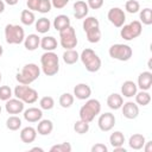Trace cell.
I'll use <instances>...</instances> for the list:
<instances>
[{
    "mask_svg": "<svg viewBox=\"0 0 152 152\" xmlns=\"http://www.w3.org/2000/svg\"><path fill=\"white\" fill-rule=\"evenodd\" d=\"M40 69L46 76H55L59 71V58L53 51H45L40 57Z\"/></svg>",
    "mask_w": 152,
    "mask_h": 152,
    "instance_id": "6da1fadb",
    "label": "cell"
},
{
    "mask_svg": "<svg viewBox=\"0 0 152 152\" xmlns=\"http://www.w3.org/2000/svg\"><path fill=\"white\" fill-rule=\"evenodd\" d=\"M40 75V68L34 63H27L23 66L21 71L15 75V80L20 84L30 86Z\"/></svg>",
    "mask_w": 152,
    "mask_h": 152,
    "instance_id": "7a4b0ae2",
    "label": "cell"
},
{
    "mask_svg": "<svg viewBox=\"0 0 152 152\" xmlns=\"http://www.w3.org/2000/svg\"><path fill=\"white\" fill-rule=\"evenodd\" d=\"M101 112V103L96 99H88L86 103L80 108V119L86 122H91L95 116Z\"/></svg>",
    "mask_w": 152,
    "mask_h": 152,
    "instance_id": "3957f363",
    "label": "cell"
},
{
    "mask_svg": "<svg viewBox=\"0 0 152 152\" xmlns=\"http://www.w3.org/2000/svg\"><path fill=\"white\" fill-rule=\"evenodd\" d=\"M80 59L89 72H96L101 68V58L93 49H84L80 55Z\"/></svg>",
    "mask_w": 152,
    "mask_h": 152,
    "instance_id": "277c9868",
    "label": "cell"
},
{
    "mask_svg": "<svg viewBox=\"0 0 152 152\" xmlns=\"http://www.w3.org/2000/svg\"><path fill=\"white\" fill-rule=\"evenodd\" d=\"M5 39L7 44L18 45L21 44L25 39V31L20 25L17 24H7L5 26Z\"/></svg>",
    "mask_w": 152,
    "mask_h": 152,
    "instance_id": "5b68a950",
    "label": "cell"
},
{
    "mask_svg": "<svg viewBox=\"0 0 152 152\" xmlns=\"http://www.w3.org/2000/svg\"><path fill=\"white\" fill-rule=\"evenodd\" d=\"M13 95L21 100L24 103H28V104H32L34 103L37 100H38V91L28 86H25V84H18L15 86L14 90H13Z\"/></svg>",
    "mask_w": 152,
    "mask_h": 152,
    "instance_id": "8992f818",
    "label": "cell"
},
{
    "mask_svg": "<svg viewBox=\"0 0 152 152\" xmlns=\"http://www.w3.org/2000/svg\"><path fill=\"white\" fill-rule=\"evenodd\" d=\"M109 56L113 59H118L120 62H126L129 61L132 55H133V50L129 45L127 44H113L109 50H108Z\"/></svg>",
    "mask_w": 152,
    "mask_h": 152,
    "instance_id": "52a82bcc",
    "label": "cell"
},
{
    "mask_svg": "<svg viewBox=\"0 0 152 152\" xmlns=\"http://www.w3.org/2000/svg\"><path fill=\"white\" fill-rule=\"evenodd\" d=\"M77 43H78V40H77L76 31L71 25L69 27L59 31V44L63 49H65V50L75 49L77 46Z\"/></svg>",
    "mask_w": 152,
    "mask_h": 152,
    "instance_id": "ba28073f",
    "label": "cell"
},
{
    "mask_svg": "<svg viewBox=\"0 0 152 152\" xmlns=\"http://www.w3.org/2000/svg\"><path fill=\"white\" fill-rule=\"evenodd\" d=\"M120 36L125 40H133L142 33V24L139 20H133L127 25H122Z\"/></svg>",
    "mask_w": 152,
    "mask_h": 152,
    "instance_id": "9c48e42d",
    "label": "cell"
},
{
    "mask_svg": "<svg viewBox=\"0 0 152 152\" xmlns=\"http://www.w3.org/2000/svg\"><path fill=\"white\" fill-rule=\"evenodd\" d=\"M107 18L115 27H121L122 25H125L126 13L120 7H112L107 13Z\"/></svg>",
    "mask_w": 152,
    "mask_h": 152,
    "instance_id": "30bf717a",
    "label": "cell"
},
{
    "mask_svg": "<svg viewBox=\"0 0 152 152\" xmlns=\"http://www.w3.org/2000/svg\"><path fill=\"white\" fill-rule=\"evenodd\" d=\"M115 116L114 114L107 112L103 114H100L99 120H97V126L102 132H108L115 126Z\"/></svg>",
    "mask_w": 152,
    "mask_h": 152,
    "instance_id": "8fae6325",
    "label": "cell"
},
{
    "mask_svg": "<svg viewBox=\"0 0 152 152\" xmlns=\"http://www.w3.org/2000/svg\"><path fill=\"white\" fill-rule=\"evenodd\" d=\"M24 107H25V103L19 100V99H10L6 101V104H5V109L8 114H13V115H17V114H21L24 112Z\"/></svg>",
    "mask_w": 152,
    "mask_h": 152,
    "instance_id": "7c38bea8",
    "label": "cell"
},
{
    "mask_svg": "<svg viewBox=\"0 0 152 152\" xmlns=\"http://www.w3.org/2000/svg\"><path fill=\"white\" fill-rule=\"evenodd\" d=\"M121 109H122V115L128 120H133L139 115V106L135 102L132 101L124 102Z\"/></svg>",
    "mask_w": 152,
    "mask_h": 152,
    "instance_id": "4fadbf2b",
    "label": "cell"
},
{
    "mask_svg": "<svg viewBox=\"0 0 152 152\" xmlns=\"http://www.w3.org/2000/svg\"><path fill=\"white\" fill-rule=\"evenodd\" d=\"M137 87L140 90H150L152 87V72L151 71H142L138 76Z\"/></svg>",
    "mask_w": 152,
    "mask_h": 152,
    "instance_id": "5bb4252c",
    "label": "cell"
},
{
    "mask_svg": "<svg viewBox=\"0 0 152 152\" xmlns=\"http://www.w3.org/2000/svg\"><path fill=\"white\" fill-rule=\"evenodd\" d=\"M72 95L78 100H88L91 95V89L87 83H78L74 87Z\"/></svg>",
    "mask_w": 152,
    "mask_h": 152,
    "instance_id": "9a60e30c",
    "label": "cell"
},
{
    "mask_svg": "<svg viewBox=\"0 0 152 152\" xmlns=\"http://www.w3.org/2000/svg\"><path fill=\"white\" fill-rule=\"evenodd\" d=\"M23 116L27 122H38L43 118V112L40 108L37 107H30L27 109H24Z\"/></svg>",
    "mask_w": 152,
    "mask_h": 152,
    "instance_id": "2e32d148",
    "label": "cell"
},
{
    "mask_svg": "<svg viewBox=\"0 0 152 152\" xmlns=\"http://www.w3.org/2000/svg\"><path fill=\"white\" fill-rule=\"evenodd\" d=\"M72 10H74V17L76 19H83L88 15V12H89V7L87 5L86 1L83 0H78L72 6Z\"/></svg>",
    "mask_w": 152,
    "mask_h": 152,
    "instance_id": "e0dca14e",
    "label": "cell"
},
{
    "mask_svg": "<svg viewBox=\"0 0 152 152\" xmlns=\"http://www.w3.org/2000/svg\"><path fill=\"white\" fill-rule=\"evenodd\" d=\"M37 138V129L33 128L32 126H27L24 127L20 131V140L25 144H31L36 140Z\"/></svg>",
    "mask_w": 152,
    "mask_h": 152,
    "instance_id": "ac0fdd59",
    "label": "cell"
},
{
    "mask_svg": "<svg viewBox=\"0 0 152 152\" xmlns=\"http://www.w3.org/2000/svg\"><path fill=\"white\" fill-rule=\"evenodd\" d=\"M137 91H138V87H137V83L133 81L127 80L121 86V95H124V97L131 99L137 94Z\"/></svg>",
    "mask_w": 152,
    "mask_h": 152,
    "instance_id": "d6986e66",
    "label": "cell"
},
{
    "mask_svg": "<svg viewBox=\"0 0 152 152\" xmlns=\"http://www.w3.org/2000/svg\"><path fill=\"white\" fill-rule=\"evenodd\" d=\"M23 43H24V46H25L26 50L34 51L40 45V37L38 34H36V33H31L27 37H25V39H24Z\"/></svg>",
    "mask_w": 152,
    "mask_h": 152,
    "instance_id": "ffe728a7",
    "label": "cell"
},
{
    "mask_svg": "<svg viewBox=\"0 0 152 152\" xmlns=\"http://www.w3.org/2000/svg\"><path fill=\"white\" fill-rule=\"evenodd\" d=\"M122 104H124V97L118 93H113L107 97V106L113 110L120 109Z\"/></svg>",
    "mask_w": 152,
    "mask_h": 152,
    "instance_id": "44dd1931",
    "label": "cell"
},
{
    "mask_svg": "<svg viewBox=\"0 0 152 152\" xmlns=\"http://www.w3.org/2000/svg\"><path fill=\"white\" fill-rule=\"evenodd\" d=\"M36 129H37V133L40 135H49L53 129V124L49 119H42L38 121Z\"/></svg>",
    "mask_w": 152,
    "mask_h": 152,
    "instance_id": "7402d4cb",
    "label": "cell"
},
{
    "mask_svg": "<svg viewBox=\"0 0 152 152\" xmlns=\"http://www.w3.org/2000/svg\"><path fill=\"white\" fill-rule=\"evenodd\" d=\"M145 141H146V139H145V137H144L142 134L135 133V134H133V135L129 137V139H128V145H129V147H131L132 150L138 151V150H141V148L144 147Z\"/></svg>",
    "mask_w": 152,
    "mask_h": 152,
    "instance_id": "603a6c76",
    "label": "cell"
},
{
    "mask_svg": "<svg viewBox=\"0 0 152 152\" xmlns=\"http://www.w3.org/2000/svg\"><path fill=\"white\" fill-rule=\"evenodd\" d=\"M53 27L56 28V31H62L66 27H69L71 25V21H70V18L65 14H59L57 15L55 19H53V23H52Z\"/></svg>",
    "mask_w": 152,
    "mask_h": 152,
    "instance_id": "cb8c5ba5",
    "label": "cell"
},
{
    "mask_svg": "<svg viewBox=\"0 0 152 152\" xmlns=\"http://www.w3.org/2000/svg\"><path fill=\"white\" fill-rule=\"evenodd\" d=\"M44 51H53L57 49V39L52 36H45L40 38V45Z\"/></svg>",
    "mask_w": 152,
    "mask_h": 152,
    "instance_id": "d4e9b609",
    "label": "cell"
},
{
    "mask_svg": "<svg viewBox=\"0 0 152 152\" xmlns=\"http://www.w3.org/2000/svg\"><path fill=\"white\" fill-rule=\"evenodd\" d=\"M34 27H36V31L38 33H43L44 34V33H46V32L50 31V28H51V21L48 18L42 17L38 20L34 21Z\"/></svg>",
    "mask_w": 152,
    "mask_h": 152,
    "instance_id": "484cf974",
    "label": "cell"
},
{
    "mask_svg": "<svg viewBox=\"0 0 152 152\" xmlns=\"http://www.w3.org/2000/svg\"><path fill=\"white\" fill-rule=\"evenodd\" d=\"M135 97V103L138 106H147L150 104L151 102V95L148 93V90H140V91H137V94L134 95Z\"/></svg>",
    "mask_w": 152,
    "mask_h": 152,
    "instance_id": "4316f807",
    "label": "cell"
},
{
    "mask_svg": "<svg viewBox=\"0 0 152 152\" xmlns=\"http://www.w3.org/2000/svg\"><path fill=\"white\" fill-rule=\"evenodd\" d=\"M63 61L65 64H75L78 59H80V53L75 50V49H70V50H65L63 52L62 56Z\"/></svg>",
    "mask_w": 152,
    "mask_h": 152,
    "instance_id": "83f0119b",
    "label": "cell"
},
{
    "mask_svg": "<svg viewBox=\"0 0 152 152\" xmlns=\"http://www.w3.org/2000/svg\"><path fill=\"white\" fill-rule=\"evenodd\" d=\"M82 27H83L84 32H88V31H91L95 28H100V23H99L97 18H95V17H86V19L83 20Z\"/></svg>",
    "mask_w": 152,
    "mask_h": 152,
    "instance_id": "f1b7e54d",
    "label": "cell"
},
{
    "mask_svg": "<svg viewBox=\"0 0 152 152\" xmlns=\"http://www.w3.org/2000/svg\"><path fill=\"white\" fill-rule=\"evenodd\" d=\"M109 142L110 145L114 147H119V146H124V142H125V135L122 132L120 131H115L110 134L109 137Z\"/></svg>",
    "mask_w": 152,
    "mask_h": 152,
    "instance_id": "f546056e",
    "label": "cell"
},
{
    "mask_svg": "<svg viewBox=\"0 0 152 152\" xmlns=\"http://www.w3.org/2000/svg\"><path fill=\"white\" fill-rule=\"evenodd\" d=\"M20 21L23 25H26V26H31L32 24H34L36 21V17H34V13L30 10H24L21 11L20 13Z\"/></svg>",
    "mask_w": 152,
    "mask_h": 152,
    "instance_id": "4dcf8cb0",
    "label": "cell"
},
{
    "mask_svg": "<svg viewBox=\"0 0 152 152\" xmlns=\"http://www.w3.org/2000/svg\"><path fill=\"white\" fill-rule=\"evenodd\" d=\"M6 127L10 131H18L21 127V119L18 115H11L6 120Z\"/></svg>",
    "mask_w": 152,
    "mask_h": 152,
    "instance_id": "1f68e13d",
    "label": "cell"
},
{
    "mask_svg": "<svg viewBox=\"0 0 152 152\" xmlns=\"http://www.w3.org/2000/svg\"><path fill=\"white\" fill-rule=\"evenodd\" d=\"M74 100H75V97H74L72 94H70V93H63V94L59 96L58 102H59L61 107H63V108H69V107H71V106L74 104Z\"/></svg>",
    "mask_w": 152,
    "mask_h": 152,
    "instance_id": "d6a6232c",
    "label": "cell"
},
{
    "mask_svg": "<svg viewBox=\"0 0 152 152\" xmlns=\"http://www.w3.org/2000/svg\"><path fill=\"white\" fill-rule=\"evenodd\" d=\"M140 23L144 25H151L152 24V10L150 7H146L140 11L139 13Z\"/></svg>",
    "mask_w": 152,
    "mask_h": 152,
    "instance_id": "836d02e7",
    "label": "cell"
},
{
    "mask_svg": "<svg viewBox=\"0 0 152 152\" xmlns=\"http://www.w3.org/2000/svg\"><path fill=\"white\" fill-rule=\"evenodd\" d=\"M55 106V100L51 96H43L39 100V107L42 110H50Z\"/></svg>",
    "mask_w": 152,
    "mask_h": 152,
    "instance_id": "e575fe53",
    "label": "cell"
},
{
    "mask_svg": "<svg viewBox=\"0 0 152 152\" xmlns=\"http://www.w3.org/2000/svg\"><path fill=\"white\" fill-rule=\"evenodd\" d=\"M74 129L77 134H86L89 131V122H86L80 119L74 124Z\"/></svg>",
    "mask_w": 152,
    "mask_h": 152,
    "instance_id": "d590c367",
    "label": "cell"
},
{
    "mask_svg": "<svg viewBox=\"0 0 152 152\" xmlns=\"http://www.w3.org/2000/svg\"><path fill=\"white\" fill-rule=\"evenodd\" d=\"M86 36H87V39L89 43H99L100 39H101V30L100 28H95V30H91V31H88L86 32Z\"/></svg>",
    "mask_w": 152,
    "mask_h": 152,
    "instance_id": "8d00e7d4",
    "label": "cell"
},
{
    "mask_svg": "<svg viewBox=\"0 0 152 152\" xmlns=\"http://www.w3.org/2000/svg\"><path fill=\"white\" fill-rule=\"evenodd\" d=\"M125 10H126V12H128L131 14L138 13L140 10V4L137 0H127L125 4Z\"/></svg>",
    "mask_w": 152,
    "mask_h": 152,
    "instance_id": "74e56055",
    "label": "cell"
},
{
    "mask_svg": "<svg viewBox=\"0 0 152 152\" xmlns=\"http://www.w3.org/2000/svg\"><path fill=\"white\" fill-rule=\"evenodd\" d=\"M50 152H71V145L69 142H61L51 146Z\"/></svg>",
    "mask_w": 152,
    "mask_h": 152,
    "instance_id": "f35d334b",
    "label": "cell"
},
{
    "mask_svg": "<svg viewBox=\"0 0 152 152\" xmlns=\"http://www.w3.org/2000/svg\"><path fill=\"white\" fill-rule=\"evenodd\" d=\"M13 91L8 86H1L0 87V100L1 101H7L12 97Z\"/></svg>",
    "mask_w": 152,
    "mask_h": 152,
    "instance_id": "ab89813d",
    "label": "cell"
},
{
    "mask_svg": "<svg viewBox=\"0 0 152 152\" xmlns=\"http://www.w3.org/2000/svg\"><path fill=\"white\" fill-rule=\"evenodd\" d=\"M52 8V5H51V0H40V4H39V8H38V12L39 13H49Z\"/></svg>",
    "mask_w": 152,
    "mask_h": 152,
    "instance_id": "60d3db41",
    "label": "cell"
},
{
    "mask_svg": "<svg viewBox=\"0 0 152 152\" xmlns=\"http://www.w3.org/2000/svg\"><path fill=\"white\" fill-rule=\"evenodd\" d=\"M103 1L104 0H87V5L91 10H99L103 6Z\"/></svg>",
    "mask_w": 152,
    "mask_h": 152,
    "instance_id": "b9f144b4",
    "label": "cell"
},
{
    "mask_svg": "<svg viewBox=\"0 0 152 152\" xmlns=\"http://www.w3.org/2000/svg\"><path fill=\"white\" fill-rule=\"evenodd\" d=\"M39 4H40V0H26V6L30 11H37L38 12V8H39Z\"/></svg>",
    "mask_w": 152,
    "mask_h": 152,
    "instance_id": "7bdbcfd3",
    "label": "cell"
},
{
    "mask_svg": "<svg viewBox=\"0 0 152 152\" xmlns=\"http://www.w3.org/2000/svg\"><path fill=\"white\" fill-rule=\"evenodd\" d=\"M69 1L70 0H51V5H52V7L61 10V8H64L69 4Z\"/></svg>",
    "mask_w": 152,
    "mask_h": 152,
    "instance_id": "ee69618b",
    "label": "cell"
},
{
    "mask_svg": "<svg viewBox=\"0 0 152 152\" xmlns=\"http://www.w3.org/2000/svg\"><path fill=\"white\" fill-rule=\"evenodd\" d=\"M91 152H107L108 151V147L104 145V144H101V142H97L95 145L91 146Z\"/></svg>",
    "mask_w": 152,
    "mask_h": 152,
    "instance_id": "f6af8a7d",
    "label": "cell"
},
{
    "mask_svg": "<svg viewBox=\"0 0 152 152\" xmlns=\"http://www.w3.org/2000/svg\"><path fill=\"white\" fill-rule=\"evenodd\" d=\"M142 148L145 150V152H152V141H145Z\"/></svg>",
    "mask_w": 152,
    "mask_h": 152,
    "instance_id": "bcb514c9",
    "label": "cell"
},
{
    "mask_svg": "<svg viewBox=\"0 0 152 152\" xmlns=\"http://www.w3.org/2000/svg\"><path fill=\"white\" fill-rule=\"evenodd\" d=\"M18 1H19V0H5V4H7V5H10V6H14V5L18 4Z\"/></svg>",
    "mask_w": 152,
    "mask_h": 152,
    "instance_id": "7dc6e473",
    "label": "cell"
},
{
    "mask_svg": "<svg viewBox=\"0 0 152 152\" xmlns=\"http://www.w3.org/2000/svg\"><path fill=\"white\" fill-rule=\"evenodd\" d=\"M114 151L115 152H126V148L122 146H119V147H114Z\"/></svg>",
    "mask_w": 152,
    "mask_h": 152,
    "instance_id": "c3c4849f",
    "label": "cell"
},
{
    "mask_svg": "<svg viewBox=\"0 0 152 152\" xmlns=\"http://www.w3.org/2000/svg\"><path fill=\"white\" fill-rule=\"evenodd\" d=\"M5 11V1L0 0V13H2Z\"/></svg>",
    "mask_w": 152,
    "mask_h": 152,
    "instance_id": "681fc988",
    "label": "cell"
},
{
    "mask_svg": "<svg viewBox=\"0 0 152 152\" xmlns=\"http://www.w3.org/2000/svg\"><path fill=\"white\" fill-rule=\"evenodd\" d=\"M31 151H39V152H44V150H43L42 147H33V148H31Z\"/></svg>",
    "mask_w": 152,
    "mask_h": 152,
    "instance_id": "f907efd6",
    "label": "cell"
},
{
    "mask_svg": "<svg viewBox=\"0 0 152 152\" xmlns=\"http://www.w3.org/2000/svg\"><path fill=\"white\" fill-rule=\"evenodd\" d=\"M151 62H152L151 59H148V62H147V68H148V69H152V64H151Z\"/></svg>",
    "mask_w": 152,
    "mask_h": 152,
    "instance_id": "816d5d0a",
    "label": "cell"
},
{
    "mask_svg": "<svg viewBox=\"0 0 152 152\" xmlns=\"http://www.w3.org/2000/svg\"><path fill=\"white\" fill-rule=\"evenodd\" d=\"M2 53H4V48L1 46V44H0V57L2 56Z\"/></svg>",
    "mask_w": 152,
    "mask_h": 152,
    "instance_id": "f5cc1de1",
    "label": "cell"
},
{
    "mask_svg": "<svg viewBox=\"0 0 152 152\" xmlns=\"http://www.w3.org/2000/svg\"><path fill=\"white\" fill-rule=\"evenodd\" d=\"M1 78H2V77H1V72H0V82H1Z\"/></svg>",
    "mask_w": 152,
    "mask_h": 152,
    "instance_id": "db71d44e",
    "label": "cell"
},
{
    "mask_svg": "<svg viewBox=\"0 0 152 152\" xmlns=\"http://www.w3.org/2000/svg\"><path fill=\"white\" fill-rule=\"evenodd\" d=\"M0 114H1V106H0Z\"/></svg>",
    "mask_w": 152,
    "mask_h": 152,
    "instance_id": "11a10c76",
    "label": "cell"
}]
</instances>
